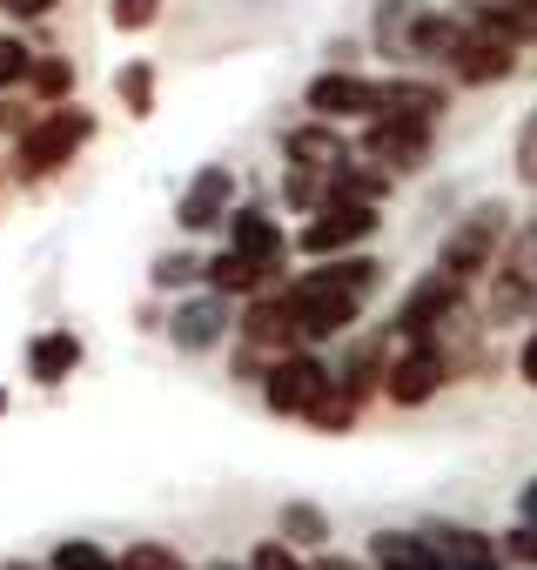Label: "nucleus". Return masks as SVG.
<instances>
[{
    "label": "nucleus",
    "mask_w": 537,
    "mask_h": 570,
    "mask_svg": "<svg viewBox=\"0 0 537 570\" xmlns=\"http://www.w3.org/2000/svg\"><path fill=\"white\" fill-rule=\"evenodd\" d=\"M88 135H95V115H88V108H48V115L21 135V148H14V175H21V181H41V175L68 168V161L88 148Z\"/></svg>",
    "instance_id": "obj_1"
},
{
    "label": "nucleus",
    "mask_w": 537,
    "mask_h": 570,
    "mask_svg": "<svg viewBox=\"0 0 537 570\" xmlns=\"http://www.w3.org/2000/svg\"><path fill=\"white\" fill-rule=\"evenodd\" d=\"M283 303H290V316H296V336H303V343H330V336H343V330L357 323V309H363V296H350L343 282H330V268L296 275L290 289H283Z\"/></svg>",
    "instance_id": "obj_2"
},
{
    "label": "nucleus",
    "mask_w": 537,
    "mask_h": 570,
    "mask_svg": "<svg viewBox=\"0 0 537 570\" xmlns=\"http://www.w3.org/2000/svg\"><path fill=\"white\" fill-rule=\"evenodd\" d=\"M497 248H504V208H470V215L443 235L437 268H443L450 282H470V275L497 268Z\"/></svg>",
    "instance_id": "obj_3"
},
{
    "label": "nucleus",
    "mask_w": 537,
    "mask_h": 570,
    "mask_svg": "<svg viewBox=\"0 0 537 570\" xmlns=\"http://www.w3.org/2000/svg\"><path fill=\"white\" fill-rule=\"evenodd\" d=\"M330 383H336V370H323L310 350H296V356H276V363H268L262 396H268V410H276V416H310Z\"/></svg>",
    "instance_id": "obj_4"
},
{
    "label": "nucleus",
    "mask_w": 537,
    "mask_h": 570,
    "mask_svg": "<svg viewBox=\"0 0 537 570\" xmlns=\"http://www.w3.org/2000/svg\"><path fill=\"white\" fill-rule=\"evenodd\" d=\"M377 208L370 202H323L316 208V222L296 235L303 242V255H343V248H357V242H370L377 235Z\"/></svg>",
    "instance_id": "obj_5"
},
{
    "label": "nucleus",
    "mask_w": 537,
    "mask_h": 570,
    "mask_svg": "<svg viewBox=\"0 0 537 570\" xmlns=\"http://www.w3.org/2000/svg\"><path fill=\"white\" fill-rule=\"evenodd\" d=\"M457 296H463V282H450L443 268L423 275L417 289L403 296V309H397V336H403V343H430V336L457 316Z\"/></svg>",
    "instance_id": "obj_6"
},
{
    "label": "nucleus",
    "mask_w": 537,
    "mask_h": 570,
    "mask_svg": "<svg viewBox=\"0 0 537 570\" xmlns=\"http://www.w3.org/2000/svg\"><path fill=\"white\" fill-rule=\"evenodd\" d=\"M430 135H437V121L377 115L370 135H363V155H370L377 168H423V161H430Z\"/></svg>",
    "instance_id": "obj_7"
},
{
    "label": "nucleus",
    "mask_w": 537,
    "mask_h": 570,
    "mask_svg": "<svg viewBox=\"0 0 537 570\" xmlns=\"http://www.w3.org/2000/svg\"><path fill=\"white\" fill-rule=\"evenodd\" d=\"M443 383H450V363H443V350H437V343H410V350L390 363V376H383V396H390L397 410H417V403H430Z\"/></svg>",
    "instance_id": "obj_8"
},
{
    "label": "nucleus",
    "mask_w": 537,
    "mask_h": 570,
    "mask_svg": "<svg viewBox=\"0 0 537 570\" xmlns=\"http://www.w3.org/2000/svg\"><path fill=\"white\" fill-rule=\"evenodd\" d=\"M530 303H537V228H524V235L510 242V255H504V268H497V289H490V316L510 323V316H524Z\"/></svg>",
    "instance_id": "obj_9"
},
{
    "label": "nucleus",
    "mask_w": 537,
    "mask_h": 570,
    "mask_svg": "<svg viewBox=\"0 0 537 570\" xmlns=\"http://www.w3.org/2000/svg\"><path fill=\"white\" fill-rule=\"evenodd\" d=\"M310 108L316 121H350V115H383V81H363V75H316L310 81Z\"/></svg>",
    "instance_id": "obj_10"
},
{
    "label": "nucleus",
    "mask_w": 537,
    "mask_h": 570,
    "mask_svg": "<svg viewBox=\"0 0 537 570\" xmlns=\"http://www.w3.org/2000/svg\"><path fill=\"white\" fill-rule=\"evenodd\" d=\"M228 202H235V175H228V168H202V175L182 188V202H175V222H182L188 235H202V228L228 222Z\"/></svg>",
    "instance_id": "obj_11"
},
{
    "label": "nucleus",
    "mask_w": 537,
    "mask_h": 570,
    "mask_svg": "<svg viewBox=\"0 0 537 570\" xmlns=\"http://www.w3.org/2000/svg\"><path fill=\"white\" fill-rule=\"evenodd\" d=\"M423 543L437 550V563L443 570H497L504 557H497V543L484 537V530H463V523H430L423 530Z\"/></svg>",
    "instance_id": "obj_12"
},
{
    "label": "nucleus",
    "mask_w": 537,
    "mask_h": 570,
    "mask_svg": "<svg viewBox=\"0 0 537 570\" xmlns=\"http://www.w3.org/2000/svg\"><path fill=\"white\" fill-rule=\"evenodd\" d=\"M228 248L235 255H248V262H262V268H283V228H276V215H262V208H235L228 215Z\"/></svg>",
    "instance_id": "obj_13"
},
{
    "label": "nucleus",
    "mask_w": 537,
    "mask_h": 570,
    "mask_svg": "<svg viewBox=\"0 0 537 570\" xmlns=\"http://www.w3.org/2000/svg\"><path fill=\"white\" fill-rule=\"evenodd\" d=\"M283 155L296 161V168H310V175H336L343 168V135L330 128V121H303V128H290V141H283Z\"/></svg>",
    "instance_id": "obj_14"
},
{
    "label": "nucleus",
    "mask_w": 537,
    "mask_h": 570,
    "mask_svg": "<svg viewBox=\"0 0 537 570\" xmlns=\"http://www.w3.org/2000/svg\"><path fill=\"white\" fill-rule=\"evenodd\" d=\"M75 370H81V336H75V330H48V336L28 343V376H35V383L55 390V383L75 376Z\"/></svg>",
    "instance_id": "obj_15"
},
{
    "label": "nucleus",
    "mask_w": 537,
    "mask_h": 570,
    "mask_svg": "<svg viewBox=\"0 0 537 570\" xmlns=\"http://www.w3.org/2000/svg\"><path fill=\"white\" fill-rule=\"evenodd\" d=\"M463 48H470V28L463 21H450V14H417V28H410V55H423V61H463Z\"/></svg>",
    "instance_id": "obj_16"
},
{
    "label": "nucleus",
    "mask_w": 537,
    "mask_h": 570,
    "mask_svg": "<svg viewBox=\"0 0 537 570\" xmlns=\"http://www.w3.org/2000/svg\"><path fill=\"white\" fill-rule=\"evenodd\" d=\"M222 330H228L222 296H195V303H182V316L168 323V336H175L182 350H215V343H222Z\"/></svg>",
    "instance_id": "obj_17"
},
{
    "label": "nucleus",
    "mask_w": 537,
    "mask_h": 570,
    "mask_svg": "<svg viewBox=\"0 0 537 570\" xmlns=\"http://www.w3.org/2000/svg\"><path fill=\"white\" fill-rule=\"evenodd\" d=\"M370 563L377 570H443L437 550L423 543V530H377L370 537Z\"/></svg>",
    "instance_id": "obj_18"
},
{
    "label": "nucleus",
    "mask_w": 537,
    "mask_h": 570,
    "mask_svg": "<svg viewBox=\"0 0 537 570\" xmlns=\"http://www.w3.org/2000/svg\"><path fill=\"white\" fill-rule=\"evenodd\" d=\"M517 68V41H497V35H470V48H463V61H457V75L463 81H504Z\"/></svg>",
    "instance_id": "obj_19"
},
{
    "label": "nucleus",
    "mask_w": 537,
    "mask_h": 570,
    "mask_svg": "<svg viewBox=\"0 0 537 570\" xmlns=\"http://www.w3.org/2000/svg\"><path fill=\"white\" fill-rule=\"evenodd\" d=\"M262 282H268V268L248 262V255H235V248H222V255L208 262V289H215V296H255Z\"/></svg>",
    "instance_id": "obj_20"
},
{
    "label": "nucleus",
    "mask_w": 537,
    "mask_h": 570,
    "mask_svg": "<svg viewBox=\"0 0 537 570\" xmlns=\"http://www.w3.org/2000/svg\"><path fill=\"white\" fill-rule=\"evenodd\" d=\"M383 115L437 121L443 115V88H430V81H383Z\"/></svg>",
    "instance_id": "obj_21"
},
{
    "label": "nucleus",
    "mask_w": 537,
    "mask_h": 570,
    "mask_svg": "<svg viewBox=\"0 0 537 570\" xmlns=\"http://www.w3.org/2000/svg\"><path fill=\"white\" fill-rule=\"evenodd\" d=\"M115 95H121L128 115H155V68H148V61H128V68L115 75Z\"/></svg>",
    "instance_id": "obj_22"
},
{
    "label": "nucleus",
    "mask_w": 537,
    "mask_h": 570,
    "mask_svg": "<svg viewBox=\"0 0 537 570\" xmlns=\"http://www.w3.org/2000/svg\"><path fill=\"white\" fill-rule=\"evenodd\" d=\"M28 81H35V95H41L48 108H55V101L68 108V95H75V61H55V55H41Z\"/></svg>",
    "instance_id": "obj_23"
},
{
    "label": "nucleus",
    "mask_w": 537,
    "mask_h": 570,
    "mask_svg": "<svg viewBox=\"0 0 537 570\" xmlns=\"http://www.w3.org/2000/svg\"><path fill=\"white\" fill-rule=\"evenodd\" d=\"M155 21H162V0H108V28H121V35H141Z\"/></svg>",
    "instance_id": "obj_24"
},
{
    "label": "nucleus",
    "mask_w": 537,
    "mask_h": 570,
    "mask_svg": "<svg viewBox=\"0 0 537 570\" xmlns=\"http://www.w3.org/2000/svg\"><path fill=\"white\" fill-rule=\"evenodd\" d=\"M283 537H290V543H323L330 523H323L316 503H290V510H283Z\"/></svg>",
    "instance_id": "obj_25"
},
{
    "label": "nucleus",
    "mask_w": 537,
    "mask_h": 570,
    "mask_svg": "<svg viewBox=\"0 0 537 570\" xmlns=\"http://www.w3.org/2000/svg\"><path fill=\"white\" fill-rule=\"evenodd\" d=\"M55 570H121L101 543H88V537H75V543H61L55 550Z\"/></svg>",
    "instance_id": "obj_26"
},
{
    "label": "nucleus",
    "mask_w": 537,
    "mask_h": 570,
    "mask_svg": "<svg viewBox=\"0 0 537 570\" xmlns=\"http://www.w3.org/2000/svg\"><path fill=\"white\" fill-rule=\"evenodd\" d=\"M377 275H383V268H377L370 255H350V262H330V282H343V289H350V296H370V289H377Z\"/></svg>",
    "instance_id": "obj_27"
},
{
    "label": "nucleus",
    "mask_w": 537,
    "mask_h": 570,
    "mask_svg": "<svg viewBox=\"0 0 537 570\" xmlns=\"http://www.w3.org/2000/svg\"><path fill=\"white\" fill-rule=\"evenodd\" d=\"M35 61H41V55H35L28 41H0V88H21V81L35 75Z\"/></svg>",
    "instance_id": "obj_28"
},
{
    "label": "nucleus",
    "mask_w": 537,
    "mask_h": 570,
    "mask_svg": "<svg viewBox=\"0 0 537 570\" xmlns=\"http://www.w3.org/2000/svg\"><path fill=\"white\" fill-rule=\"evenodd\" d=\"M195 275H208V262H195V255H162V262H155V289H182V282H195Z\"/></svg>",
    "instance_id": "obj_29"
},
{
    "label": "nucleus",
    "mask_w": 537,
    "mask_h": 570,
    "mask_svg": "<svg viewBox=\"0 0 537 570\" xmlns=\"http://www.w3.org/2000/svg\"><path fill=\"white\" fill-rule=\"evenodd\" d=\"M121 570H195V563H182V557L162 550V543H135V550L121 557Z\"/></svg>",
    "instance_id": "obj_30"
},
{
    "label": "nucleus",
    "mask_w": 537,
    "mask_h": 570,
    "mask_svg": "<svg viewBox=\"0 0 537 570\" xmlns=\"http://www.w3.org/2000/svg\"><path fill=\"white\" fill-rule=\"evenodd\" d=\"M248 570H310V563H296V550H290V543H255Z\"/></svg>",
    "instance_id": "obj_31"
},
{
    "label": "nucleus",
    "mask_w": 537,
    "mask_h": 570,
    "mask_svg": "<svg viewBox=\"0 0 537 570\" xmlns=\"http://www.w3.org/2000/svg\"><path fill=\"white\" fill-rule=\"evenodd\" d=\"M517 175L537 181V108H530V121H524V135H517Z\"/></svg>",
    "instance_id": "obj_32"
},
{
    "label": "nucleus",
    "mask_w": 537,
    "mask_h": 570,
    "mask_svg": "<svg viewBox=\"0 0 537 570\" xmlns=\"http://www.w3.org/2000/svg\"><path fill=\"white\" fill-rule=\"evenodd\" d=\"M510 557H524V563H537V523H524V530H510Z\"/></svg>",
    "instance_id": "obj_33"
},
{
    "label": "nucleus",
    "mask_w": 537,
    "mask_h": 570,
    "mask_svg": "<svg viewBox=\"0 0 537 570\" xmlns=\"http://www.w3.org/2000/svg\"><path fill=\"white\" fill-rule=\"evenodd\" d=\"M517 376L537 390V330H530V336H524V350H517Z\"/></svg>",
    "instance_id": "obj_34"
},
{
    "label": "nucleus",
    "mask_w": 537,
    "mask_h": 570,
    "mask_svg": "<svg viewBox=\"0 0 537 570\" xmlns=\"http://www.w3.org/2000/svg\"><path fill=\"white\" fill-rule=\"evenodd\" d=\"M0 8H8V14H21V21H41V14L55 8V0H0Z\"/></svg>",
    "instance_id": "obj_35"
},
{
    "label": "nucleus",
    "mask_w": 537,
    "mask_h": 570,
    "mask_svg": "<svg viewBox=\"0 0 537 570\" xmlns=\"http://www.w3.org/2000/svg\"><path fill=\"white\" fill-rule=\"evenodd\" d=\"M524 523H537V483L524 490Z\"/></svg>",
    "instance_id": "obj_36"
},
{
    "label": "nucleus",
    "mask_w": 537,
    "mask_h": 570,
    "mask_svg": "<svg viewBox=\"0 0 537 570\" xmlns=\"http://www.w3.org/2000/svg\"><path fill=\"white\" fill-rule=\"evenodd\" d=\"M316 570H357V563H343V557H323V563H316Z\"/></svg>",
    "instance_id": "obj_37"
},
{
    "label": "nucleus",
    "mask_w": 537,
    "mask_h": 570,
    "mask_svg": "<svg viewBox=\"0 0 537 570\" xmlns=\"http://www.w3.org/2000/svg\"><path fill=\"white\" fill-rule=\"evenodd\" d=\"M0 416H8V390H0Z\"/></svg>",
    "instance_id": "obj_38"
}]
</instances>
